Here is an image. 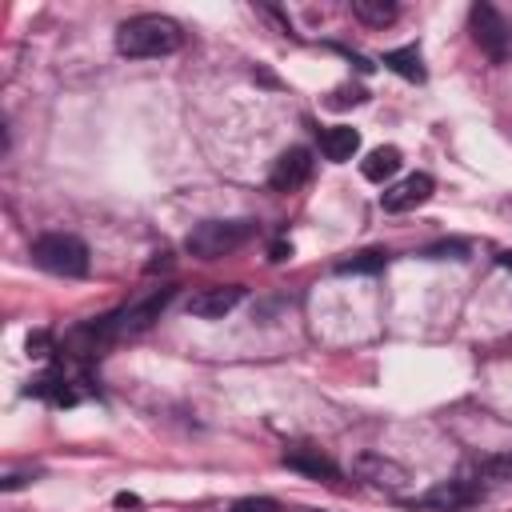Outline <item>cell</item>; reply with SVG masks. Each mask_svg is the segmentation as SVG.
Returning <instances> with one entry per match:
<instances>
[{"instance_id":"cell-1","label":"cell","mask_w":512,"mask_h":512,"mask_svg":"<svg viewBox=\"0 0 512 512\" xmlns=\"http://www.w3.org/2000/svg\"><path fill=\"white\" fill-rule=\"evenodd\" d=\"M184 40L180 24L160 16V12H140L116 28V52L128 60H148V56H168Z\"/></svg>"},{"instance_id":"cell-2","label":"cell","mask_w":512,"mask_h":512,"mask_svg":"<svg viewBox=\"0 0 512 512\" xmlns=\"http://www.w3.org/2000/svg\"><path fill=\"white\" fill-rule=\"evenodd\" d=\"M32 264L52 276H84L88 272V244L68 232H44L32 240Z\"/></svg>"},{"instance_id":"cell-3","label":"cell","mask_w":512,"mask_h":512,"mask_svg":"<svg viewBox=\"0 0 512 512\" xmlns=\"http://www.w3.org/2000/svg\"><path fill=\"white\" fill-rule=\"evenodd\" d=\"M252 232H256L252 220H204V224H196V228L188 232L184 248H188V256H196V260H220V256L236 252Z\"/></svg>"},{"instance_id":"cell-4","label":"cell","mask_w":512,"mask_h":512,"mask_svg":"<svg viewBox=\"0 0 512 512\" xmlns=\"http://www.w3.org/2000/svg\"><path fill=\"white\" fill-rule=\"evenodd\" d=\"M468 20H472V40L480 44V52H484L488 60H496V64L508 60V52H512V32H508L504 16H500L492 4H472Z\"/></svg>"},{"instance_id":"cell-5","label":"cell","mask_w":512,"mask_h":512,"mask_svg":"<svg viewBox=\"0 0 512 512\" xmlns=\"http://www.w3.org/2000/svg\"><path fill=\"white\" fill-rule=\"evenodd\" d=\"M356 476L360 480H368L372 488H380V492H400V488H408L412 484V476H408V468L404 464H396V460H388V456H380V452H364V456H356Z\"/></svg>"},{"instance_id":"cell-6","label":"cell","mask_w":512,"mask_h":512,"mask_svg":"<svg viewBox=\"0 0 512 512\" xmlns=\"http://www.w3.org/2000/svg\"><path fill=\"white\" fill-rule=\"evenodd\" d=\"M476 496H480V488L472 480H440L420 500H412V508H424V512H460V508L476 504Z\"/></svg>"},{"instance_id":"cell-7","label":"cell","mask_w":512,"mask_h":512,"mask_svg":"<svg viewBox=\"0 0 512 512\" xmlns=\"http://www.w3.org/2000/svg\"><path fill=\"white\" fill-rule=\"evenodd\" d=\"M308 176H312V152L308 148H288V152L276 156V164L268 172V184H272V192H292Z\"/></svg>"},{"instance_id":"cell-8","label":"cell","mask_w":512,"mask_h":512,"mask_svg":"<svg viewBox=\"0 0 512 512\" xmlns=\"http://www.w3.org/2000/svg\"><path fill=\"white\" fill-rule=\"evenodd\" d=\"M428 196H432V176L428 172H412L400 184H392V188L380 192V208L384 212H408V208L424 204Z\"/></svg>"},{"instance_id":"cell-9","label":"cell","mask_w":512,"mask_h":512,"mask_svg":"<svg viewBox=\"0 0 512 512\" xmlns=\"http://www.w3.org/2000/svg\"><path fill=\"white\" fill-rule=\"evenodd\" d=\"M240 300H244V288H240V284H212V288H204V292H196V296L188 300V312L200 316V320H220V316H228Z\"/></svg>"},{"instance_id":"cell-10","label":"cell","mask_w":512,"mask_h":512,"mask_svg":"<svg viewBox=\"0 0 512 512\" xmlns=\"http://www.w3.org/2000/svg\"><path fill=\"white\" fill-rule=\"evenodd\" d=\"M284 468L292 472H304V476H316V480H336V464L320 452V448H288L284 452Z\"/></svg>"},{"instance_id":"cell-11","label":"cell","mask_w":512,"mask_h":512,"mask_svg":"<svg viewBox=\"0 0 512 512\" xmlns=\"http://www.w3.org/2000/svg\"><path fill=\"white\" fill-rule=\"evenodd\" d=\"M356 148H360V132L348 128V124H336V128H324V132H320V152H324V160H332V164L352 160Z\"/></svg>"},{"instance_id":"cell-12","label":"cell","mask_w":512,"mask_h":512,"mask_svg":"<svg viewBox=\"0 0 512 512\" xmlns=\"http://www.w3.org/2000/svg\"><path fill=\"white\" fill-rule=\"evenodd\" d=\"M360 172H364V180H372V184H384L388 176H396V172H400V148H392V144H380V148H372V152L364 156Z\"/></svg>"},{"instance_id":"cell-13","label":"cell","mask_w":512,"mask_h":512,"mask_svg":"<svg viewBox=\"0 0 512 512\" xmlns=\"http://www.w3.org/2000/svg\"><path fill=\"white\" fill-rule=\"evenodd\" d=\"M380 64H384L388 72L404 76V80H424V60H420V48H416V44L384 52V56H380Z\"/></svg>"},{"instance_id":"cell-14","label":"cell","mask_w":512,"mask_h":512,"mask_svg":"<svg viewBox=\"0 0 512 512\" xmlns=\"http://www.w3.org/2000/svg\"><path fill=\"white\" fill-rule=\"evenodd\" d=\"M28 396H40V400H52V404H76V392H72L68 380L56 376V372L36 376V380L28 384Z\"/></svg>"},{"instance_id":"cell-15","label":"cell","mask_w":512,"mask_h":512,"mask_svg":"<svg viewBox=\"0 0 512 512\" xmlns=\"http://www.w3.org/2000/svg\"><path fill=\"white\" fill-rule=\"evenodd\" d=\"M396 4L392 0H352V16L356 20H364V24H372V28H384V24H392L396 20Z\"/></svg>"},{"instance_id":"cell-16","label":"cell","mask_w":512,"mask_h":512,"mask_svg":"<svg viewBox=\"0 0 512 512\" xmlns=\"http://www.w3.org/2000/svg\"><path fill=\"white\" fill-rule=\"evenodd\" d=\"M388 264V252L384 248H368V252H356L352 260H340L336 272H380Z\"/></svg>"},{"instance_id":"cell-17","label":"cell","mask_w":512,"mask_h":512,"mask_svg":"<svg viewBox=\"0 0 512 512\" xmlns=\"http://www.w3.org/2000/svg\"><path fill=\"white\" fill-rule=\"evenodd\" d=\"M424 256H428V260H464V256H468V244H464V240H444V244L424 248Z\"/></svg>"},{"instance_id":"cell-18","label":"cell","mask_w":512,"mask_h":512,"mask_svg":"<svg viewBox=\"0 0 512 512\" xmlns=\"http://www.w3.org/2000/svg\"><path fill=\"white\" fill-rule=\"evenodd\" d=\"M364 100H368V92L356 88V84H344V88H336V92L328 96L332 108H348V104H364Z\"/></svg>"},{"instance_id":"cell-19","label":"cell","mask_w":512,"mask_h":512,"mask_svg":"<svg viewBox=\"0 0 512 512\" xmlns=\"http://www.w3.org/2000/svg\"><path fill=\"white\" fill-rule=\"evenodd\" d=\"M228 512H280V504L268 500V496H244V500H236Z\"/></svg>"},{"instance_id":"cell-20","label":"cell","mask_w":512,"mask_h":512,"mask_svg":"<svg viewBox=\"0 0 512 512\" xmlns=\"http://www.w3.org/2000/svg\"><path fill=\"white\" fill-rule=\"evenodd\" d=\"M28 356H48V332H32L28 336Z\"/></svg>"},{"instance_id":"cell-21","label":"cell","mask_w":512,"mask_h":512,"mask_svg":"<svg viewBox=\"0 0 512 512\" xmlns=\"http://www.w3.org/2000/svg\"><path fill=\"white\" fill-rule=\"evenodd\" d=\"M288 256H292V244H284V240L272 244V260H288Z\"/></svg>"},{"instance_id":"cell-22","label":"cell","mask_w":512,"mask_h":512,"mask_svg":"<svg viewBox=\"0 0 512 512\" xmlns=\"http://www.w3.org/2000/svg\"><path fill=\"white\" fill-rule=\"evenodd\" d=\"M116 504H120V508H136V504H140V500H136V496H132V492H120V496H116Z\"/></svg>"},{"instance_id":"cell-23","label":"cell","mask_w":512,"mask_h":512,"mask_svg":"<svg viewBox=\"0 0 512 512\" xmlns=\"http://www.w3.org/2000/svg\"><path fill=\"white\" fill-rule=\"evenodd\" d=\"M500 264H504V268L512 272V252H504V256H500Z\"/></svg>"},{"instance_id":"cell-24","label":"cell","mask_w":512,"mask_h":512,"mask_svg":"<svg viewBox=\"0 0 512 512\" xmlns=\"http://www.w3.org/2000/svg\"><path fill=\"white\" fill-rule=\"evenodd\" d=\"M508 212H512V204H508Z\"/></svg>"}]
</instances>
